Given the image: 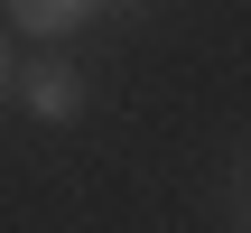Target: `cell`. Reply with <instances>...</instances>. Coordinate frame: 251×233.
Wrapping results in <instances>:
<instances>
[{
    "instance_id": "cell-3",
    "label": "cell",
    "mask_w": 251,
    "mask_h": 233,
    "mask_svg": "<svg viewBox=\"0 0 251 233\" xmlns=\"http://www.w3.org/2000/svg\"><path fill=\"white\" fill-rule=\"evenodd\" d=\"M0 93H9V56H0Z\"/></svg>"
},
{
    "instance_id": "cell-2",
    "label": "cell",
    "mask_w": 251,
    "mask_h": 233,
    "mask_svg": "<svg viewBox=\"0 0 251 233\" xmlns=\"http://www.w3.org/2000/svg\"><path fill=\"white\" fill-rule=\"evenodd\" d=\"M0 9H9L28 37H65V28H84V19H93V0H0Z\"/></svg>"
},
{
    "instance_id": "cell-1",
    "label": "cell",
    "mask_w": 251,
    "mask_h": 233,
    "mask_svg": "<svg viewBox=\"0 0 251 233\" xmlns=\"http://www.w3.org/2000/svg\"><path fill=\"white\" fill-rule=\"evenodd\" d=\"M9 93H19L37 121H75V112H84V75H75L65 56H37L28 75H9Z\"/></svg>"
}]
</instances>
